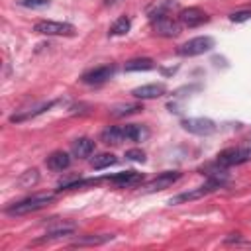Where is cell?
Wrapping results in <instances>:
<instances>
[{
	"label": "cell",
	"mask_w": 251,
	"mask_h": 251,
	"mask_svg": "<svg viewBox=\"0 0 251 251\" xmlns=\"http://www.w3.org/2000/svg\"><path fill=\"white\" fill-rule=\"evenodd\" d=\"M114 73H116V67L114 65H102V67H96V69L86 71L80 76V80L84 84H102V82L110 80L114 76Z\"/></svg>",
	"instance_id": "cell-8"
},
{
	"label": "cell",
	"mask_w": 251,
	"mask_h": 251,
	"mask_svg": "<svg viewBox=\"0 0 251 251\" xmlns=\"http://www.w3.org/2000/svg\"><path fill=\"white\" fill-rule=\"evenodd\" d=\"M37 182H39V171H37V169H29V171H25V173L18 178V184L24 186V188H31V186H35Z\"/></svg>",
	"instance_id": "cell-22"
},
{
	"label": "cell",
	"mask_w": 251,
	"mask_h": 251,
	"mask_svg": "<svg viewBox=\"0 0 251 251\" xmlns=\"http://www.w3.org/2000/svg\"><path fill=\"white\" fill-rule=\"evenodd\" d=\"M75 233V226H61V227H55V229H49L43 237L37 239V243H45V241H55V239H63L67 235H73Z\"/></svg>",
	"instance_id": "cell-19"
},
{
	"label": "cell",
	"mask_w": 251,
	"mask_h": 251,
	"mask_svg": "<svg viewBox=\"0 0 251 251\" xmlns=\"http://www.w3.org/2000/svg\"><path fill=\"white\" fill-rule=\"evenodd\" d=\"M180 126H182V129H186L188 133H194V135H212L218 129L216 122L210 118H186L180 122Z\"/></svg>",
	"instance_id": "cell-6"
},
{
	"label": "cell",
	"mask_w": 251,
	"mask_h": 251,
	"mask_svg": "<svg viewBox=\"0 0 251 251\" xmlns=\"http://www.w3.org/2000/svg\"><path fill=\"white\" fill-rule=\"evenodd\" d=\"M100 139L106 143V145H120L126 141V131H124V126H110L106 127L102 133H100Z\"/></svg>",
	"instance_id": "cell-14"
},
{
	"label": "cell",
	"mask_w": 251,
	"mask_h": 251,
	"mask_svg": "<svg viewBox=\"0 0 251 251\" xmlns=\"http://www.w3.org/2000/svg\"><path fill=\"white\" fill-rule=\"evenodd\" d=\"M210 20V16L202 10V8H196V6H190V8H184L178 12V24L182 27H198L202 24H206Z\"/></svg>",
	"instance_id": "cell-7"
},
{
	"label": "cell",
	"mask_w": 251,
	"mask_h": 251,
	"mask_svg": "<svg viewBox=\"0 0 251 251\" xmlns=\"http://www.w3.org/2000/svg\"><path fill=\"white\" fill-rule=\"evenodd\" d=\"M151 22H153L155 31L163 37H175L180 31V24H176L171 16H167L165 10H157V14L151 16Z\"/></svg>",
	"instance_id": "cell-5"
},
{
	"label": "cell",
	"mask_w": 251,
	"mask_h": 251,
	"mask_svg": "<svg viewBox=\"0 0 251 251\" xmlns=\"http://www.w3.org/2000/svg\"><path fill=\"white\" fill-rule=\"evenodd\" d=\"M155 69V61L149 57H139V59H131L124 65L126 73H137V71H151Z\"/></svg>",
	"instance_id": "cell-18"
},
{
	"label": "cell",
	"mask_w": 251,
	"mask_h": 251,
	"mask_svg": "<svg viewBox=\"0 0 251 251\" xmlns=\"http://www.w3.org/2000/svg\"><path fill=\"white\" fill-rule=\"evenodd\" d=\"M33 31L39 35H75L76 27L69 22H55V20H39L33 25Z\"/></svg>",
	"instance_id": "cell-4"
},
{
	"label": "cell",
	"mask_w": 251,
	"mask_h": 251,
	"mask_svg": "<svg viewBox=\"0 0 251 251\" xmlns=\"http://www.w3.org/2000/svg\"><path fill=\"white\" fill-rule=\"evenodd\" d=\"M106 180H110L114 186H120V188H126V186H135L143 180V175L137 173V171H122V173H116L112 176H106Z\"/></svg>",
	"instance_id": "cell-10"
},
{
	"label": "cell",
	"mask_w": 251,
	"mask_h": 251,
	"mask_svg": "<svg viewBox=\"0 0 251 251\" xmlns=\"http://www.w3.org/2000/svg\"><path fill=\"white\" fill-rule=\"evenodd\" d=\"M126 159L135 161V163H145V151H141V149H127L126 151Z\"/></svg>",
	"instance_id": "cell-25"
},
{
	"label": "cell",
	"mask_w": 251,
	"mask_h": 251,
	"mask_svg": "<svg viewBox=\"0 0 251 251\" xmlns=\"http://www.w3.org/2000/svg\"><path fill=\"white\" fill-rule=\"evenodd\" d=\"M104 2H106V4H114L116 0H104Z\"/></svg>",
	"instance_id": "cell-27"
},
{
	"label": "cell",
	"mask_w": 251,
	"mask_h": 251,
	"mask_svg": "<svg viewBox=\"0 0 251 251\" xmlns=\"http://www.w3.org/2000/svg\"><path fill=\"white\" fill-rule=\"evenodd\" d=\"M139 110H143L139 104H122V106H116V108L112 110V116H116V118H120V116H129V114H135V112H139Z\"/></svg>",
	"instance_id": "cell-23"
},
{
	"label": "cell",
	"mask_w": 251,
	"mask_h": 251,
	"mask_svg": "<svg viewBox=\"0 0 251 251\" xmlns=\"http://www.w3.org/2000/svg\"><path fill=\"white\" fill-rule=\"evenodd\" d=\"M178 178H180V173H178V171H165V173L157 175L155 178H151V180H149V182L143 186V190H145V192H157V190H165V188H169L171 184H175Z\"/></svg>",
	"instance_id": "cell-9"
},
{
	"label": "cell",
	"mask_w": 251,
	"mask_h": 251,
	"mask_svg": "<svg viewBox=\"0 0 251 251\" xmlns=\"http://www.w3.org/2000/svg\"><path fill=\"white\" fill-rule=\"evenodd\" d=\"M20 4L25 8H45L49 6V0H20Z\"/></svg>",
	"instance_id": "cell-26"
},
{
	"label": "cell",
	"mask_w": 251,
	"mask_h": 251,
	"mask_svg": "<svg viewBox=\"0 0 251 251\" xmlns=\"http://www.w3.org/2000/svg\"><path fill=\"white\" fill-rule=\"evenodd\" d=\"M45 165H47V169H51V171H55V173L65 171V169L71 167V155L65 153V151H53V153L45 159Z\"/></svg>",
	"instance_id": "cell-12"
},
{
	"label": "cell",
	"mask_w": 251,
	"mask_h": 251,
	"mask_svg": "<svg viewBox=\"0 0 251 251\" xmlns=\"http://www.w3.org/2000/svg\"><path fill=\"white\" fill-rule=\"evenodd\" d=\"M229 20H231L233 24H241V22H247V20H251V8H243V10H237V12H233V14L229 16Z\"/></svg>",
	"instance_id": "cell-24"
},
{
	"label": "cell",
	"mask_w": 251,
	"mask_h": 251,
	"mask_svg": "<svg viewBox=\"0 0 251 251\" xmlns=\"http://www.w3.org/2000/svg\"><path fill=\"white\" fill-rule=\"evenodd\" d=\"M165 92H167V86L163 82H151V84H143V86H137V88L131 90V94L135 98H141V100L161 98Z\"/></svg>",
	"instance_id": "cell-11"
},
{
	"label": "cell",
	"mask_w": 251,
	"mask_h": 251,
	"mask_svg": "<svg viewBox=\"0 0 251 251\" xmlns=\"http://www.w3.org/2000/svg\"><path fill=\"white\" fill-rule=\"evenodd\" d=\"M116 163H118V157L112 155V153H100V155H96V157L90 161L92 169H96V171L106 169V167H112V165H116Z\"/></svg>",
	"instance_id": "cell-21"
},
{
	"label": "cell",
	"mask_w": 251,
	"mask_h": 251,
	"mask_svg": "<svg viewBox=\"0 0 251 251\" xmlns=\"http://www.w3.org/2000/svg\"><path fill=\"white\" fill-rule=\"evenodd\" d=\"M129 27H131V20L127 18V16H122V18H118L112 25H110V35L112 37H120V35H126L127 31H129Z\"/></svg>",
	"instance_id": "cell-20"
},
{
	"label": "cell",
	"mask_w": 251,
	"mask_h": 251,
	"mask_svg": "<svg viewBox=\"0 0 251 251\" xmlns=\"http://www.w3.org/2000/svg\"><path fill=\"white\" fill-rule=\"evenodd\" d=\"M55 104H57L55 100H51V102H43V104H39V106H35V108H31V110H24V112H20V114H14V116H10V122H12V124H20V122L31 120V118H35V116L43 114L45 110L53 108Z\"/></svg>",
	"instance_id": "cell-13"
},
{
	"label": "cell",
	"mask_w": 251,
	"mask_h": 251,
	"mask_svg": "<svg viewBox=\"0 0 251 251\" xmlns=\"http://www.w3.org/2000/svg\"><path fill=\"white\" fill-rule=\"evenodd\" d=\"M214 45H216V43H214V39H212L210 35H198V37H192V39L184 41V43L176 49V53H178L180 57H198V55H204V53L212 51Z\"/></svg>",
	"instance_id": "cell-3"
},
{
	"label": "cell",
	"mask_w": 251,
	"mask_h": 251,
	"mask_svg": "<svg viewBox=\"0 0 251 251\" xmlns=\"http://www.w3.org/2000/svg\"><path fill=\"white\" fill-rule=\"evenodd\" d=\"M71 151H73V155H75V157L84 159V157L92 155V151H94V141H92L90 137H78V139H75V141H73Z\"/></svg>",
	"instance_id": "cell-15"
},
{
	"label": "cell",
	"mask_w": 251,
	"mask_h": 251,
	"mask_svg": "<svg viewBox=\"0 0 251 251\" xmlns=\"http://www.w3.org/2000/svg\"><path fill=\"white\" fill-rule=\"evenodd\" d=\"M124 131H126V141H143L149 137V129L139 124H126Z\"/></svg>",
	"instance_id": "cell-17"
},
{
	"label": "cell",
	"mask_w": 251,
	"mask_h": 251,
	"mask_svg": "<svg viewBox=\"0 0 251 251\" xmlns=\"http://www.w3.org/2000/svg\"><path fill=\"white\" fill-rule=\"evenodd\" d=\"M247 161H251V141H245L243 145H237V147H227V149L220 151L218 159H216V163L224 169L243 165Z\"/></svg>",
	"instance_id": "cell-2"
},
{
	"label": "cell",
	"mask_w": 251,
	"mask_h": 251,
	"mask_svg": "<svg viewBox=\"0 0 251 251\" xmlns=\"http://www.w3.org/2000/svg\"><path fill=\"white\" fill-rule=\"evenodd\" d=\"M53 200H55V194H51V192H39V194H33V196H27V198L20 200V202L10 204L4 212L8 216H24V214H31V212H37V210L45 208Z\"/></svg>",
	"instance_id": "cell-1"
},
{
	"label": "cell",
	"mask_w": 251,
	"mask_h": 251,
	"mask_svg": "<svg viewBox=\"0 0 251 251\" xmlns=\"http://www.w3.org/2000/svg\"><path fill=\"white\" fill-rule=\"evenodd\" d=\"M114 235L112 233H98V235H84V237H78L71 243V247H86V245H102L106 241H112Z\"/></svg>",
	"instance_id": "cell-16"
}]
</instances>
